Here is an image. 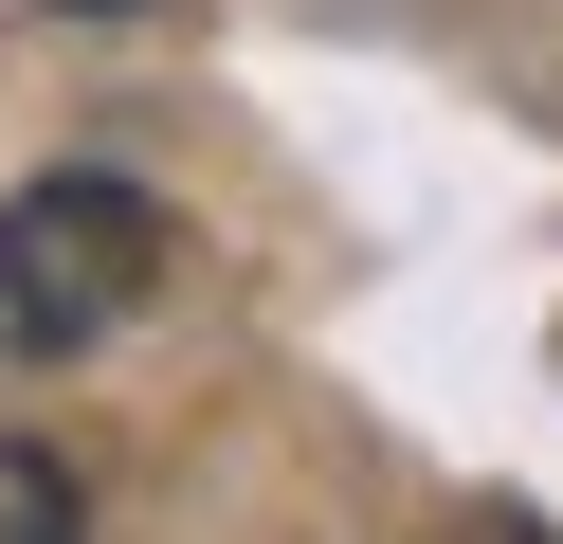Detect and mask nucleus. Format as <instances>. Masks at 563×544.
Instances as JSON below:
<instances>
[{"label": "nucleus", "instance_id": "nucleus-1", "mask_svg": "<svg viewBox=\"0 0 563 544\" xmlns=\"http://www.w3.org/2000/svg\"><path fill=\"white\" fill-rule=\"evenodd\" d=\"M146 290H164V200L146 181H37V200H0V381L91 363L110 326H146Z\"/></svg>", "mask_w": 563, "mask_h": 544}, {"label": "nucleus", "instance_id": "nucleus-2", "mask_svg": "<svg viewBox=\"0 0 563 544\" xmlns=\"http://www.w3.org/2000/svg\"><path fill=\"white\" fill-rule=\"evenodd\" d=\"M0 544H91V508H74V471H55L37 435H0Z\"/></svg>", "mask_w": 563, "mask_h": 544}, {"label": "nucleus", "instance_id": "nucleus-3", "mask_svg": "<svg viewBox=\"0 0 563 544\" xmlns=\"http://www.w3.org/2000/svg\"><path fill=\"white\" fill-rule=\"evenodd\" d=\"M490 544H527V526H490Z\"/></svg>", "mask_w": 563, "mask_h": 544}]
</instances>
